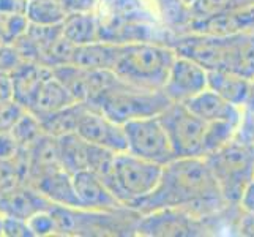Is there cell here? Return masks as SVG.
Wrapping results in <instances>:
<instances>
[{
	"mask_svg": "<svg viewBox=\"0 0 254 237\" xmlns=\"http://www.w3.org/2000/svg\"><path fill=\"white\" fill-rule=\"evenodd\" d=\"M218 206H229L204 157L175 158L164 164L161 180L150 195L134 204L137 214L160 209H190L208 212Z\"/></svg>",
	"mask_w": 254,
	"mask_h": 237,
	"instance_id": "cell-1",
	"label": "cell"
},
{
	"mask_svg": "<svg viewBox=\"0 0 254 237\" xmlns=\"http://www.w3.org/2000/svg\"><path fill=\"white\" fill-rule=\"evenodd\" d=\"M177 52L171 45L127 41L114 68L122 81L141 89L160 90L168 79Z\"/></svg>",
	"mask_w": 254,
	"mask_h": 237,
	"instance_id": "cell-2",
	"label": "cell"
},
{
	"mask_svg": "<svg viewBox=\"0 0 254 237\" xmlns=\"http://www.w3.org/2000/svg\"><path fill=\"white\" fill-rule=\"evenodd\" d=\"M229 206H239L248 183L254 179V146L237 135L220 151L204 157Z\"/></svg>",
	"mask_w": 254,
	"mask_h": 237,
	"instance_id": "cell-3",
	"label": "cell"
},
{
	"mask_svg": "<svg viewBox=\"0 0 254 237\" xmlns=\"http://www.w3.org/2000/svg\"><path fill=\"white\" fill-rule=\"evenodd\" d=\"M171 103L172 101L163 89H141L120 81L108 92H104L89 108L100 111L106 117L124 125L129 120L160 116Z\"/></svg>",
	"mask_w": 254,
	"mask_h": 237,
	"instance_id": "cell-4",
	"label": "cell"
},
{
	"mask_svg": "<svg viewBox=\"0 0 254 237\" xmlns=\"http://www.w3.org/2000/svg\"><path fill=\"white\" fill-rule=\"evenodd\" d=\"M163 168V164L145 160L127 151L116 155L111 174L103 180L108 183L120 203L131 209L158 187Z\"/></svg>",
	"mask_w": 254,
	"mask_h": 237,
	"instance_id": "cell-5",
	"label": "cell"
},
{
	"mask_svg": "<svg viewBox=\"0 0 254 237\" xmlns=\"http://www.w3.org/2000/svg\"><path fill=\"white\" fill-rule=\"evenodd\" d=\"M160 119L168 131L175 158L204 157L207 122L197 117L185 103H171Z\"/></svg>",
	"mask_w": 254,
	"mask_h": 237,
	"instance_id": "cell-6",
	"label": "cell"
},
{
	"mask_svg": "<svg viewBox=\"0 0 254 237\" xmlns=\"http://www.w3.org/2000/svg\"><path fill=\"white\" fill-rule=\"evenodd\" d=\"M128 152L158 164L175 160V154L160 116L142 117L124 124Z\"/></svg>",
	"mask_w": 254,
	"mask_h": 237,
	"instance_id": "cell-7",
	"label": "cell"
},
{
	"mask_svg": "<svg viewBox=\"0 0 254 237\" xmlns=\"http://www.w3.org/2000/svg\"><path fill=\"white\" fill-rule=\"evenodd\" d=\"M199 218L190 209H160L144 214L139 218L136 233L141 236H197L202 228Z\"/></svg>",
	"mask_w": 254,
	"mask_h": 237,
	"instance_id": "cell-8",
	"label": "cell"
},
{
	"mask_svg": "<svg viewBox=\"0 0 254 237\" xmlns=\"http://www.w3.org/2000/svg\"><path fill=\"white\" fill-rule=\"evenodd\" d=\"M208 87V70L194 60L179 56L171 67L163 85L164 93L172 103H185Z\"/></svg>",
	"mask_w": 254,
	"mask_h": 237,
	"instance_id": "cell-9",
	"label": "cell"
},
{
	"mask_svg": "<svg viewBox=\"0 0 254 237\" xmlns=\"http://www.w3.org/2000/svg\"><path fill=\"white\" fill-rule=\"evenodd\" d=\"M76 133L85 139L87 143L109 149L116 154L128 151V141L124 125L117 124V122L104 116L103 112L89 106L84 111L79 124H77Z\"/></svg>",
	"mask_w": 254,
	"mask_h": 237,
	"instance_id": "cell-10",
	"label": "cell"
},
{
	"mask_svg": "<svg viewBox=\"0 0 254 237\" xmlns=\"http://www.w3.org/2000/svg\"><path fill=\"white\" fill-rule=\"evenodd\" d=\"M73 180L81 209L93 212H116L127 207L114 195L108 183L93 171L84 169L76 172L73 174Z\"/></svg>",
	"mask_w": 254,
	"mask_h": 237,
	"instance_id": "cell-11",
	"label": "cell"
},
{
	"mask_svg": "<svg viewBox=\"0 0 254 237\" xmlns=\"http://www.w3.org/2000/svg\"><path fill=\"white\" fill-rule=\"evenodd\" d=\"M187 27L192 33L208 35L254 33V5L232 13L205 17V19H191L188 21Z\"/></svg>",
	"mask_w": 254,
	"mask_h": 237,
	"instance_id": "cell-12",
	"label": "cell"
},
{
	"mask_svg": "<svg viewBox=\"0 0 254 237\" xmlns=\"http://www.w3.org/2000/svg\"><path fill=\"white\" fill-rule=\"evenodd\" d=\"M52 206L54 204L29 182H22L11 190L3 191L0 198V212L27 220L40 210L51 209Z\"/></svg>",
	"mask_w": 254,
	"mask_h": 237,
	"instance_id": "cell-13",
	"label": "cell"
},
{
	"mask_svg": "<svg viewBox=\"0 0 254 237\" xmlns=\"http://www.w3.org/2000/svg\"><path fill=\"white\" fill-rule=\"evenodd\" d=\"M29 183H32L54 206L81 209L79 199H77L76 188H74L73 174H69L62 166L41 174L40 177Z\"/></svg>",
	"mask_w": 254,
	"mask_h": 237,
	"instance_id": "cell-14",
	"label": "cell"
},
{
	"mask_svg": "<svg viewBox=\"0 0 254 237\" xmlns=\"http://www.w3.org/2000/svg\"><path fill=\"white\" fill-rule=\"evenodd\" d=\"M51 75H52L51 68L38 62L24 60L14 72L10 73L11 84H13V100L16 103H19L24 109L29 111L41 84Z\"/></svg>",
	"mask_w": 254,
	"mask_h": 237,
	"instance_id": "cell-15",
	"label": "cell"
},
{
	"mask_svg": "<svg viewBox=\"0 0 254 237\" xmlns=\"http://www.w3.org/2000/svg\"><path fill=\"white\" fill-rule=\"evenodd\" d=\"M185 104L207 124L218 120H242L243 116V108L229 103L208 87L204 92L185 101Z\"/></svg>",
	"mask_w": 254,
	"mask_h": 237,
	"instance_id": "cell-16",
	"label": "cell"
},
{
	"mask_svg": "<svg viewBox=\"0 0 254 237\" xmlns=\"http://www.w3.org/2000/svg\"><path fill=\"white\" fill-rule=\"evenodd\" d=\"M124 43L98 40L89 45L76 46L73 64L77 67L90 68V70H109L114 72L120 57Z\"/></svg>",
	"mask_w": 254,
	"mask_h": 237,
	"instance_id": "cell-17",
	"label": "cell"
},
{
	"mask_svg": "<svg viewBox=\"0 0 254 237\" xmlns=\"http://www.w3.org/2000/svg\"><path fill=\"white\" fill-rule=\"evenodd\" d=\"M62 33L74 46H82L103 40V25L100 16H96L95 10L69 11L62 22Z\"/></svg>",
	"mask_w": 254,
	"mask_h": 237,
	"instance_id": "cell-18",
	"label": "cell"
},
{
	"mask_svg": "<svg viewBox=\"0 0 254 237\" xmlns=\"http://www.w3.org/2000/svg\"><path fill=\"white\" fill-rule=\"evenodd\" d=\"M253 79L231 70H210L208 89L235 106L243 108L251 92Z\"/></svg>",
	"mask_w": 254,
	"mask_h": 237,
	"instance_id": "cell-19",
	"label": "cell"
},
{
	"mask_svg": "<svg viewBox=\"0 0 254 237\" xmlns=\"http://www.w3.org/2000/svg\"><path fill=\"white\" fill-rule=\"evenodd\" d=\"M73 103L77 101L73 98V95L69 93L66 87L54 76V73H52L41 84L29 111L35 114L38 119H43L49 116V114H54L66 106H71Z\"/></svg>",
	"mask_w": 254,
	"mask_h": 237,
	"instance_id": "cell-20",
	"label": "cell"
},
{
	"mask_svg": "<svg viewBox=\"0 0 254 237\" xmlns=\"http://www.w3.org/2000/svg\"><path fill=\"white\" fill-rule=\"evenodd\" d=\"M59 157L62 168L69 174L87 169V146L89 143L77 133H68L57 138Z\"/></svg>",
	"mask_w": 254,
	"mask_h": 237,
	"instance_id": "cell-21",
	"label": "cell"
},
{
	"mask_svg": "<svg viewBox=\"0 0 254 237\" xmlns=\"http://www.w3.org/2000/svg\"><path fill=\"white\" fill-rule=\"evenodd\" d=\"M85 109H87L85 103H73L71 106H66L54 114H49V116L40 119L43 130L48 135L56 138H60L68 133H76L77 124H79Z\"/></svg>",
	"mask_w": 254,
	"mask_h": 237,
	"instance_id": "cell-22",
	"label": "cell"
},
{
	"mask_svg": "<svg viewBox=\"0 0 254 237\" xmlns=\"http://www.w3.org/2000/svg\"><path fill=\"white\" fill-rule=\"evenodd\" d=\"M254 5V0H194L187 10V19H205V17L232 13Z\"/></svg>",
	"mask_w": 254,
	"mask_h": 237,
	"instance_id": "cell-23",
	"label": "cell"
},
{
	"mask_svg": "<svg viewBox=\"0 0 254 237\" xmlns=\"http://www.w3.org/2000/svg\"><path fill=\"white\" fill-rule=\"evenodd\" d=\"M69 11L60 0H29L25 16L30 24L62 25Z\"/></svg>",
	"mask_w": 254,
	"mask_h": 237,
	"instance_id": "cell-24",
	"label": "cell"
},
{
	"mask_svg": "<svg viewBox=\"0 0 254 237\" xmlns=\"http://www.w3.org/2000/svg\"><path fill=\"white\" fill-rule=\"evenodd\" d=\"M243 117V116H242ZM242 120H218L207 124L204 138V157L220 151L235 138Z\"/></svg>",
	"mask_w": 254,
	"mask_h": 237,
	"instance_id": "cell-25",
	"label": "cell"
},
{
	"mask_svg": "<svg viewBox=\"0 0 254 237\" xmlns=\"http://www.w3.org/2000/svg\"><path fill=\"white\" fill-rule=\"evenodd\" d=\"M10 131L16 138V141L25 149L30 147L37 139H40L46 133V131L43 130L41 120L30 111H25Z\"/></svg>",
	"mask_w": 254,
	"mask_h": 237,
	"instance_id": "cell-26",
	"label": "cell"
},
{
	"mask_svg": "<svg viewBox=\"0 0 254 237\" xmlns=\"http://www.w3.org/2000/svg\"><path fill=\"white\" fill-rule=\"evenodd\" d=\"M29 19L25 14H2L0 13V32L6 45H13L29 29Z\"/></svg>",
	"mask_w": 254,
	"mask_h": 237,
	"instance_id": "cell-27",
	"label": "cell"
},
{
	"mask_svg": "<svg viewBox=\"0 0 254 237\" xmlns=\"http://www.w3.org/2000/svg\"><path fill=\"white\" fill-rule=\"evenodd\" d=\"M29 225L32 228L35 237L57 234V222H56L54 214L51 212V209L40 210V212L32 215L29 218Z\"/></svg>",
	"mask_w": 254,
	"mask_h": 237,
	"instance_id": "cell-28",
	"label": "cell"
},
{
	"mask_svg": "<svg viewBox=\"0 0 254 237\" xmlns=\"http://www.w3.org/2000/svg\"><path fill=\"white\" fill-rule=\"evenodd\" d=\"M25 111L14 100H0V133L10 131Z\"/></svg>",
	"mask_w": 254,
	"mask_h": 237,
	"instance_id": "cell-29",
	"label": "cell"
},
{
	"mask_svg": "<svg viewBox=\"0 0 254 237\" xmlns=\"http://www.w3.org/2000/svg\"><path fill=\"white\" fill-rule=\"evenodd\" d=\"M2 234L5 237H35L27 218L5 215V214H3Z\"/></svg>",
	"mask_w": 254,
	"mask_h": 237,
	"instance_id": "cell-30",
	"label": "cell"
},
{
	"mask_svg": "<svg viewBox=\"0 0 254 237\" xmlns=\"http://www.w3.org/2000/svg\"><path fill=\"white\" fill-rule=\"evenodd\" d=\"M22 62L24 59L19 54V51L14 48V45H3L0 48V72L10 75Z\"/></svg>",
	"mask_w": 254,
	"mask_h": 237,
	"instance_id": "cell-31",
	"label": "cell"
},
{
	"mask_svg": "<svg viewBox=\"0 0 254 237\" xmlns=\"http://www.w3.org/2000/svg\"><path fill=\"white\" fill-rule=\"evenodd\" d=\"M235 231L239 236L254 237V214L242 209V214L237 217L235 222Z\"/></svg>",
	"mask_w": 254,
	"mask_h": 237,
	"instance_id": "cell-32",
	"label": "cell"
},
{
	"mask_svg": "<svg viewBox=\"0 0 254 237\" xmlns=\"http://www.w3.org/2000/svg\"><path fill=\"white\" fill-rule=\"evenodd\" d=\"M29 0H0L2 14H25Z\"/></svg>",
	"mask_w": 254,
	"mask_h": 237,
	"instance_id": "cell-33",
	"label": "cell"
},
{
	"mask_svg": "<svg viewBox=\"0 0 254 237\" xmlns=\"http://www.w3.org/2000/svg\"><path fill=\"white\" fill-rule=\"evenodd\" d=\"M239 206H240V209L254 214V179L248 183V187L245 188Z\"/></svg>",
	"mask_w": 254,
	"mask_h": 237,
	"instance_id": "cell-34",
	"label": "cell"
},
{
	"mask_svg": "<svg viewBox=\"0 0 254 237\" xmlns=\"http://www.w3.org/2000/svg\"><path fill=\"white\" fill-rule=\"evenodd\" d=\"M0 100H13V84L8 73L0 72Z\"/></svg>",
	"mask_w": 254,
	"mask_h": 237,
	"instance_id": "cell-35",
	"label": "cell"
},
{
	"mask_svg": "<svg viewBox=\"0 0 254 237\" xmlns=\"http://www.w3.org/2000/svg\"><path fill=\"white\" fill-rule=\"evenodd\" d=\"M245 111H248L251 116L254 117V79H253V85H251V92H250V96L247 100V104L243 106Z\"/></svg>",
	"mask_w": 254,
	"mask_h": 237,
	"instance_id": "cell-36",
	"label": "cell"
},
{
	"mask_svg": "<svg viewBox=\"0 0 254 237\" xmlns=\"http://www.w3.org/2000/svg\"><path fill=\"white\" fill-rule=\"evenodd\" d=\"M2 225H3V214L0 212V237L3 236V234H2Z\"/></svg>",
	"mask_w": 254,
	"mask_h": 237,
	"instance_id": "cell-37",
	"label": "cell"
},
{
	"mask_svg": "<svg viewBox=\"0 0 254 237\" xmlns=\"http://www.w3.org/2000/svg\"><path fill=\"white\" fill-rule=\"evenodd\" d=\"M3 45H6V43H5V40H3V35H2V32H0V48H2Z\"/></svg>",
	"mask_w": 254,
	"mask_h": 237,
	"instance_id": "cell-38",
	"label": "cell"
}]
</instances>
